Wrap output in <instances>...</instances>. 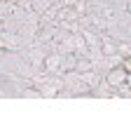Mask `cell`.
<instances>
[{"instance_id": "obj_6", "label": "cell", "mask_w": 131, "mask_h": 134, "mask_svg": "<svg viewBox=\"0 0 131 134\" xmlns=\"http://www.w3.org/2000/svg\"><path fill=\"white\" fill-rule=\"evenodd\" d=\"M117 49H120L124 57H129V54H131V42H120V45H117Z\"/></svg>"}, {"instance_id": "obj_4", "label": "cell", "mask_w": 131, "mask_h": 134, "mask_svg": "<svg viewBox=\"0 0 131 134\" xmlns=\"http://www.w3.org/2000/svg\"><path fill=\"white\" fill-rule=\"evenodd\" d=\"M59 64H61V57H59V54H49V57L45 59V66H47L49 71H54Z\"/></svg>"}, {"instance_id": "obj_3", "label": "cell", "mask_w": 131, "mask_h": 134, "mask_svg": "<svg viewBox=\"0 0 131 134\" xmlns=\"http://www.w3.org/2000/svg\"><path fill=\"white\" fill-rule=\"evenodd\" d=\"M75 66H77V57H75V54L61 57V68H63V71H75Z\"/></svg>"}, {"instance_id": "obj_8", "label": "cell", "mask_w": 131, "mask_h": 134, "mask_svg": "<svg viewBox=\"0 0 131 134\" xmlns=\"http://www.w3.org/2000/svg\"><path fill=\"white\" fill-rule=\"evenodd\" d=\"M122 68H124L127 73H131V54H129V57H124V61H122Z\"/></svg>"}, {"instance_id": "obj_7", "label": "cell", "mask_w": 131, "mask_h": 134, "mask_svg": "<svg viewBox=\"0 0 131 134\" xmlns=\"http://www.w3.org/2000/svg\"><path fill=\"white\" fill-rule=\"evenodd\" d=\"M23 97H30V99H40V97H42V92H38V90H26V92H23Z\"/></svg>"}, {"instance_id": "obj_1", "label": "cell", "mask_w": 131, "mask_h": 134, "mask_svg": "<svg viewBox=\"0 0 131 134\" xmlns=\"http://www.w3.org/2000/svg\"><path fill=\"white\" fill-rule=\"evenodd\" d=\"M127 71L120 66V68H113V71H108V75H105V82L110 85V87H122V85H127Z\"/></svg>"}, {"instance_id": "obj_2", "label": "cell", "mask_w": 131, "mask_h": 134, "mask_svg": "<svg viewBox=\"0 0 131 134\" xmlns=\"http://www.w3.org/2000/svg\"><path fill=\"white\" fill-rule=\"evenodd\" d=\"M101 52H103L105 57H113V54L117 52V42H115L113 38H103V40H101Z\"/></svg>"}, {"instance_id": "obj_5", "label": "cell", "mask_w": 131, "mask_h": 134, "mask_svg": "<svg viewBox=\"0 0 131 134\" xmlns=\"http://www.w3.org/2000/svg\"><path fill=\"white\" fill-rule=\"evenodd\" d=\"M75 71H80V73H87V71H91V64H89L87 59H77V66H75Z\"/></svg>"}]
</instances>
